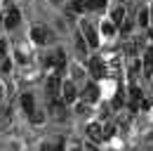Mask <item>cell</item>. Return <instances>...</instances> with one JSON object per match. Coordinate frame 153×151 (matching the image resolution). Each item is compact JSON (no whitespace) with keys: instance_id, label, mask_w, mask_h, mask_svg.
Returning a JSON list of instances; mask_svg holds the SVG:
<instances>
[{"instance_id":"1","label":"cell","mask_w":153,"mask_h":151,"mask_svg":"<svg viewBox=\"0 0 153 151\" xmlns=\"http://www.w3.org/2000/svg\"><path fill=\"white\" fill-rule=\"evenodd\" d=\"M80 33H82V38L87 40V45L90 47H97L99 45V36H97V31H94V26L90 24V21H80Z\"/></svg>"},{"instance_id":"2","label":"cell","mask_w":153,"mask_h":151,"mask_svg":"<svg viewBox=\"0 0 153 151\" xmlns=\"http://www.w3.org/2000/svg\"><path fill=\"white\" fill-rule=\"evenodd\" d=\"M61 78H59L57 73H52L50 78H47V85H45V90H47V97L50 99H59L61 97Z\"/></svg>"},{"instance_id":"3","label":"cell","mask_w":153,"mask_h":151,"mask_svg":"<svg viewBox=\"0 0 153 151\" xmlns=\"http://www.w3.org/2000/svg\"><path fill=\"white\" fill-rule=\"evenodd\" d=\"M45 64H47L50 69H54L57 76H59V73H64V69H66V55H64L61 50H57L52 57H47V61H45Z\"/></svg>"},{"instance_id":"4","label":"cell","mask_w":153,"mask_h":151,"mask_svg":"<svg viewBox=\"0 0 153 151\" xmlns=\"http://www.w3.org/2000/svg\"><path fill=\"white\" fill-rule=\"evenodd\" d=\"M31 38H33L38 45H45V43L52 40V33H50L45 26H33V28H31Z\"/></svg>"},{"instance_id":"5","label":"cell","mask_w":153,"mask_h":151,"mask_svg":"<svg viewBox=\"0 0 153 151\" xmlns=\"http://www.w3.org/2000/svg\"><path fill=\"white\" fill-rule=\"evenodd\" d=\"M19 21H21L19 10H17V7H10V10H7V14H5V28L14 31V28L19 26Z\"/></svg>"},{"instance_id":"6","label":"cell","mask_w":153,"mask_h":151,"mask_svg":"<svg viewBox=\"0 0 153 151\" xmlns=\"http://www.w3.org/2000/svg\"><path fill=\"white\" fill-rule=\"evenodd\" d=\"M90 73L94 76L97 80L106 76V64H104V59H99V57H94V59H90Z\"/></svg>"},{"instance_id":"7","label":"cell","mask_w":153,"mask_h":151,"mask_svg":"<svg viewBox=\"0 0 153 151\" xmlns=\"http://www.w3.org/2000/svg\"><path fill=\"white\" fill-rule=\"evenodd\" d=\"M50 113H52L57 120H61V118L66 116V102H64V99H61V102H59V99H50Z\"/></svg>"},{"instance_id":"8","label":"cell","mask_w":153,"mask_h":151,"mask_svg":"<svg viewBox=\"0 0 153 151\" xmlns=\"http://www.w3.org/2000/svg\"><path fill=\"white\" fill-rule=\"evenodd\" d=\"M85 132H87V137H90L94 144H99V142L104 139V128H101L99 123H90V125L85 128Z\"/></svg>"},{"instance_id":"9","label":"cell","mask_w":153,"mask_h":151,"mask_svg":"<svg viewBox=\"0 0 153 151\" xmlns=\"http://www.w3.org/2000/svg\"><path fill=\"white\" fill-rule=\"evenodd\" d=\"M82 99L87 102V104H92L99 99V87H97V83H87L85 85V90H82Z\"/></svg>"},{"instance_id":"10","label":"cell","mask_w":153,"mask_h":151,"mask_svg":"<svg viewBox=\"0 0 153 151\" xmlns=\"http://www.w3.org/2000/svg\"><path fill=\"white\" fill-rule=\"evenodd\" d=\"M76 97H78V94H76V85H73L71 80L61 85V99H64L66 104H71V102H76Z\"/></svg>"},{"instance_id":"11","label":"cell","mask_w":153,"mask_h":151,"mask_svg":"<svg viewBox=\"0 0 153 151\" xmlns=\"http://www.w3.org/2000/svg\"><path fill=\"white\" fill-rule=\"evenodd\" d=\"M144 73H146V78H153V47L144 52Z\"/></svg>"},{"instance_id":"12","label":"cell","mask_w":153,"mask_h":151,"mask_svg":"<svg viewBox=\"0 0 153 151\" xmlns=\"http://www.w3.org/2000/svg\"><path fill=\"white\" fill-rule=\"evenodd\" d=\"M21 106H24V111L28 113V116L36 113V102H33V94L31 92H26L24 97H21Z\"/></svg>"},{"instance_id":"13","label":"cell","mask_w":153,"mask_h":151,"mask_svg":"<svg viewBox=\"0 0 153 151\" xmlns=\"http://www.w3.org/2000/svg\"><path fill=\"white\" fill-rule=\"evenodd\" d=\"M130 99H132V109H139V106H141L144 97H141V90H139L137 85H132V87H130Z\"/></svg>"},{"instance_id":"14","label":"cell","mask_w":153,"mask_h":151,"mask_svg":"<svg viewBox=\"0 0 153 151\" xmlns=\"http://www.w3.org/2000/svg\"><path fill=\"white\" fill-rule=\"evenodd\" d=\"M137 21H139V26H149L151 24V10L149 7H141L139 14H137Z\"/></svg>"},{"instance_id":"15","label":"cell","mask_w":153,"mask_h":151,"mask_svg":"<svg viewBox=\"0 0 153 151\" xmlns=\"http://www.w3.org/2000/svg\"><path fill=\"white\" fill-rule=\"evenodd\" d=\"M111 21H113V24H120V26H123V21H125V7H123V5H118L113 12H111Z\"/></svg>"},{"instance_id":"16","label":"cell","mask_w":153,"mask_h":151,"mask_svg":"<svg viewBox=\"0 0 153 151\" xmlns=\"http://www.w3.org/2000/svg\"><path fill=\"white\" fill-rule=\"evenodd\" d=\"M101 33H104V36H113V33H115V24L111 21V19L101 21Z\"/></svg>"},{"instance_id":"17","label":"cell","mask_w":153,"mask_h":151,"mask_svg":"<svg viewBox=\"0 0 153 151\" xmlns=\"http://www.w3.org/2000/svg\"><path fill=\"white\" fill-rule=\"evenodd\" d=\"M106 5V0H87V10H101Z\"/></svg>"},{"instance_id":"18","label":"cell","mask_w":153,"mask_h":151,"mask_svg":"<svg viewBox=\"0 0 153 151\" xmlns=\"http://www.w3.org/2000/svg\"><path fill=\"white\" fill-rule=\"evenodd\" d=\"M73 7H76L78 12H85L87 10V0H73Z\"/></svg>"},{"instance_id":"19","label":"cell","mask_w":153,"mask_h":151,"mask_svg":"<svg viewBox=\"0 0 153 151\" xmlns=\"http://www.w3.org/2000/svg\"><path fill=\"white\" fill-rule=\"evenodd\" d=\"M47 149L50 151H64V144H61V142H54V144H47Z\"/></svg>"},{"instance_id":"20","label":"cell","mask_w":153,"mask_h":151,"mask_svg":"<svg viewBox=\"0 0 153 151\" xmlns=\"http://www.w3.org/2000/svg\"><path fill=\"white\" fill-rule=\"evenodd\" d=\"M132 21H123V33H130V31H132Z\"/></svg>"},{"instance_id":"21","label":"cell","mask_w":153,"mask_h":151,"mask_svg":"<svg viewBox=\"0 0 153 151\" xmlns=\"http://www.w3.org/2000/svg\"><path fill=\"white\" fill-rule=\"evenodd\" d=\"M5 52H7V45H5V40H0V61L5 59Z\"/></svg>"},{"instance_id":"22","label":"cell","mask_w":153,"mask_h":151,"mask_svg":"<svg viewBox=\"0 0 153 151\" xmlns=\"http://www.w3.org/2000/svg\"><path fill=\"white\" fill-rule=\"evenodd\" d=\"M10 69H12V61L5 59V61H2V71H10Z\"/></svg>"},{"instance_id":"23","label":"cell","mask_w":153,"mask_h":151,"mask_svg":"<svg viewBox=\"0 0 153 151\" xmlns=\"http://www.w3.org/2000/svg\"><path fill=\"white\" fill-rule=\"evenodd\" d=\"M85 151H99V149H97L94 144H90V147H85Z\"/></svg>"},{"instance_id":"24","label":"cell","mask_w":153,"mask_h":151,"mask_svg":"<svg viewBox=\"0 0 153 151\" xmlns=\"http://www.w3.org/2000/svg\"><path fill=\"white\" fill-rule=\"evenodd\" d=\"M40 151H50V149H47V144H42V147H40Z\"/></svg>"},{"instance_id":"25","label":"cell","mask_w":153,"mask_h":151,"mask_svg":"<svg viewBox=\"0 0 153 151\" xmlns=\"http://www.w3.org/2000/svg\"><path fill=\"white\" fill-rule=\"evenodd\" d=\"M0 99H2V83H0Z\"/></svg>"}]
</instances>
